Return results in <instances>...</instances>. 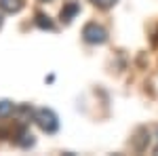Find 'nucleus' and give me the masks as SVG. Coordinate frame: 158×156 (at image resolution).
<instances>
[{
  "instance_id": "1",
  "label": "nucleus",
  "mask_w": 158,
  "mask_h": 156,
  "mask_svg": "<svg viewBox=\"0 0 158 156\" xmlns=\"http://www.w3.org/2000/svg\"><path fill=\"white\" fill-rule=\"evenodd\" d=\"M34 120H36V124L44 133H55L57 129H59V118H57V114H55L51 108H40V110H36Z\"/></svg>"
},
{
  "instance_id": "2",
  "label": "nucleus",
  "mask_w": 158,
  "mask_h": 156,
  "mask_svg": "<svg viewBox=\"0 0 158 156\" xmlns=\"http://www.w3.org/2000/svg\"><path fill=\"white\" fill-rule=\"evenodd\" d=\"M82 38L89 44H103L108 40V32L97 23H86L82 27Z\"/></svg>"
},
{
  "instance_id": "3",
  "label": "nucleus",
  "mask_w": 158,
  "mask_h": 156,
  "mask_svg": "<svg viewBox=\"0 0 158 156\" xmlns=\"http://www.w3.org/2000/svg\"><path fill=\"white\" fill-rule=\"evenodd\" d=\"M78 11H80V6H78L76 2H68V4L61 9V21H63V23H70L74 17L78 15Z\"/></svg>"
},
{
  "instance_id": "4",
  "label": "nucleus",
  "mask_w": 158,
  "mask_h": 156,
  "mask_svg": "<svg viewBox=\"0 0 158 156\" xmlns=\"http://www.w3.org/2000/svg\"><path fill=\"white\" fill-rule=\"evenodd\" d=\"M0 9L4 13H19L23 9V0H0Z\"/></svg>"
},
{
  "instance_id": "5",
  "label": "nucleus",
  "mask_w": 158,
  "mask_h": 156,
  "mask_svg": "<svg viewBox=\"0 0 158 156\" xmlns=\"http://www.w3.org/2000/svg\"><path fill=\"white\" fill-rule=\"evenodd\" d=\"M15 141L21 145V148H30V145H34V135L27 131V129H21V131H19V137H17Z\"/></svg>"
},
{
  "instance_id": "6",
  "label": "nucleus",
  "mask_w": 158,
  "mask_h": 156,
  "mask_svg": "<svg viewBox=\"0 0 158 156\" xmlns=\"http://www.w3.org/2000/svg\"><path fill=\"white\" fill-rule=\"evenodd\" d=\"M36 25L42 27V30H55V23L51 21V17L44 15V13H36Z\"/></svg>"
},
{
  "instance_id": "7",
  "label": "nucleus",
  "mask_w": 158,
  "mask_h": 156,
  "mask_svg": "<svg viewBox=\"0 0 158 156\" xmlns=\"http://www.w3.org/2000/svg\"><path fill=\"white\" fill-rule=\"evenodd\" d=\"M13 110H15L13 101H9V99H2V101H0V118H6V116H11Z\"/></svg>"
},
{
  "instance_id": "8",
  "label": "nucleus",
  "mask_w": 158,
  "mask_h": 156,
  "mask_svg": "<svg viewBox=\"0 0 158 156\" xmlns=\"http://www.w3.org/2000/svg\"><path fill=\"white\" fill-rule=\"evenodd\" d=\"M95 6H99V9H110L112 4H116V0H91Z\"/></svg>"
},
{
  "instance_id": "9",
  "label": "nucleus",
  "mask_w": 158,
  "mask_h": 156,
  "mask_svg": "<svg viewBox=\"0 0 158 156\" xmlns=\"http://www.w3.org/2000/svg\"><path fill=\"white\" fill-rule=\"evenodd\" d=\"M0 27H2V9H0Z\"/></svg>"
},
{
  "instance_id": "10",
  "label": "nucleus",
  "mask_w": 158,
  "mask_h": 156,
  "mask_svg": "<svg viewBox=\"0 0 158 156\" xmlns=\"http://www.w3.org/2000/svg\"><path fill=\"white\" fill-rule=\"evenodd\" d=\"M42 2H51V0H42Z\"/></svg>"
},
{
  "instance_id": "11",
  "label": "nucleus",
  "mask_w": 158,
  "mask_h": 156,
  "mask_svg": "<svg viewBox=\"0 0 158 156\" xmlns=\"http://www.w3.org/2000/svg\"><path fill=\"white\" fill-rule=\"evenodd\" d=\"M156 154H158V148H156Z\"/></svg>"
}]
</instances>
